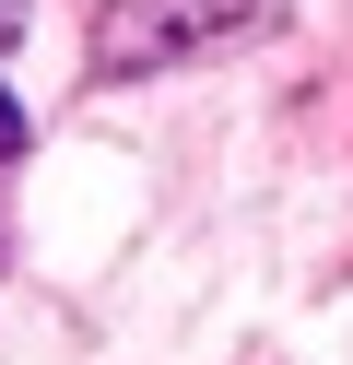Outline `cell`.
<instances>
[{"label":"cell","mask_w":353,"mask_h":365,"mask_svg":"<svg viewBox=\"0 0 353 365\" xmlns=\"http://www.w3.org/2000/svg\"><path fill=\"white\" fill-rule=\"evenodd\" d=\"M271 0H106L94 12V71H165V59H200L212 36L259 24Z\"/></svg>","instance_id":"obj_1"},{"label":"cell","mask_w":353,"mask_h":365,"mask_svg":"<svg viewBox=\"0 0 353 365\" xmlns=\"http://www.w3.org/2000/svg\"><path fill=\"white\" fill-rule=\"evenodd\" d=\"M12 24H24V12H12V0H0V36H12Z\"/></svg>","instance_id":"obj_3"},{"label":"cell","mask_w":353,"mask_h":365,"mask_svg":"<svg viewBox=\"0 0 353 365\" xmlns=\"http://www.w3.org/2000/svg\"><path fill=\"white\" fill-rule=\"evenodd\" d=\"M0 153H24V106L12 95H0Z\"/></svg>","instance_id":"obj_2"}]
</instances>
